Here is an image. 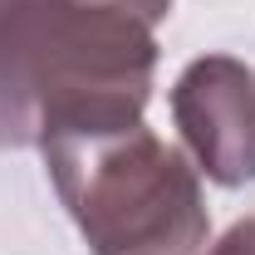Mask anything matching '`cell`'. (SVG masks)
<instances>
[{
    "instance_id": "1",
    "label": "cell",
    "mask_w": 255,
    "mask_h": 255,
    "mask_svg": "<svg viewBox=\"0 0 255 255\" xmlns=\"http://www.w3.org/2000/svg\"><path fill=\"white\" fill-rule=\"evenodd\" d=\"M152 74V25L89 0H49L0 30V147L137 123Z\"/></svg>"
},
{
    "instance_id": "4",
    "label": "cell",
    "mask_w": 255,
    "mask_h": 255,
    "mask_svg": "<svg viewBox=\"0 0 255 255\" xmlns=\"http://www.w3.org/2000/svg\"><path fill=\"white\" fill-rule=\"evenodd\" d=\"M89 5H108V10H123V15L142 20V25H162V20L172 15V5H177V0H89Z\"/></svg>"
},
{
    "instance_id": "2",
    "label": "cell",
    "mask_w": 255,
    "mask_h": 255,
    "mask_svg": "<svg viewBox=\"0 0 255 255\" xmlns=\"http://www.w3.org/2000/svg\"><path fill=\"white\" fill-rule=\"evenodd\" d=\"M39 152L89 255H191L206 246L201 177L142 118L54 132Z\"/></svg>"
},
{
    "instance_id": "3",
    "label": "cell",
    "mask_w": 255,
    "mask_h": 255,
    "mask_svg": "<svg viewBox=\"0 0 255 255\" xmlns=\"http://www.w3.org/2000/svg\"><path fill=\"white\" fill-rule=\"evenodd\" d=\"M172 123L216 187L255 182V74L231 54L191 59L172 84Z\"/></svg>"
},
{
    "instance_id": "6",
    "label": "cell",
    "mask_w": 255,
    "mask_h": 255,
    "mask_svg": "<svg viewBox=\"0 0 255 255\" xmlns=\"http://www.w3.org/2000/svg\"><path fill=\"white\" fill-rule=\"evenodd\" d=\"M39 5H49V0H0V30H5V25H15L20 15L39 10Z\"/></svg>"
},
{
    "instance_id": "7",
    "label": "cell",
    "mask_w": 255,
    "mask_h": 255,
    "mask_svg": "<svg viewBox=\"0 0 255 255\" xmlns=\"http://www.w3.org/2000/svg\"><path fill=\"white\" fill-rule=\"evenodd\" d=\"M241 231H246V241L255 246V216H246V221H241Z\"/></svg>"
},
{
    "instance_id": "5",
    "label": "cell",
    "mask_w": 255,
    "mask_h": 255,
    "mask_svg": "<svg viewBox=\"0 0 255 255\" xmlns=\"http://www.w3.org/2000/svg\"><path fill=\"white\" fill-rule=\"evenodd\" d=\"M211 255H255V246L246 241V231H241V221H236V226L221 236V241L211 246Z\"/></svg>"
}]
</instances>
